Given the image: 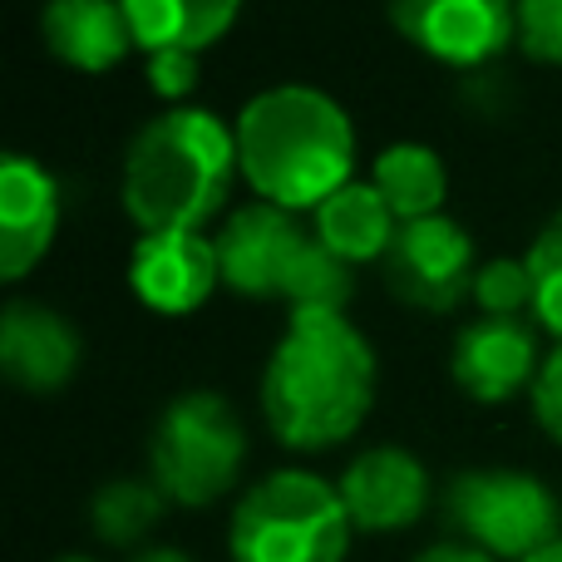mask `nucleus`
Segmentation results:
<instances>
[{"label":"nucleus","mask_w":562,"mask_h":562,"mask_svg":"<svg viewBox=\"0 0 562 562\" xmlns=\"http://www.w3.org/2000/svg\"><path fill=\"white\" fill-rule=\"evenodd\" d=\"M395 227H400V217L390 213V203L380 198V188L375 183H356V178L316 207V237L336 257H346L350 267L356 262H380L385 247L395 243Z\"/></svg>","instance_id":"obj_17"},{"label":"nucleus","mask_w":562,"mask_h":562,"mask_svg":"<svg viewBox=\"0 0 562 562\" xmlns=\"http://www.w3.org/2000/svg\"><path fill=\"white\" fill-rule=\"evenodd\" d=\"M528 562H562V538H558L553 548H543V553H538V558H528Z\"/></svg>","instance_id":"obj_28"},{"label":"nucleus","mask_w":562,"mask_h":562,"mask_svg":"<svg viewBox=\"0 0 562 562\" xmlns=\"http://www.w3.org/2000/svg\"><path fill=\"white\" fill-rule=\"evenodd\" d=\"M395 30L445 65H484L518 35L514 0H390Z\"/></svg>","instance_id":"obj_8"},{"label":"nucleus","mask_w":562,"mask_h":562,"mask_svg":"<svg viewBox=\"0 0 562 562\" xmlns=\"http://www.w3.org/2000/svg\"><path fill=\"white\" fill-rule=\"evenodd\" d=\"M128 562H193V558L183 548H144V553H134Z\"/></svg>","instance_id":"obj_27"},{"label":"nucleus","mask_w":562,"mask_h":562,"mask_svg":"<svg viewBox=\"0 0 562 562\" xmlns=\"http://www.w3.org/2000/svg\"><path fill=\"white\" fill-rule=\"evenodd\" d=\"M375 188L400 223H419L445 203V164L425 144H395L375 158Z\"/></svg>","instance_id":"obj_18"},{"label":"nucleus","mask_w":562,"mask_h":562,"mask_svg":"<svg viewBox=\"0 0 562 562\" xmlns=\"http://www.w3.org/2000/svg\"><path fill=\"white\" fill-rule=\"evenodd\" d=\"M237 168L272 207H321L356 173V128L321 89H267L237 119Z\"/></svg>","instance_id":"obj_2"},{"label":"nucleus","mask_w":562,"mask_h":562,"mask_svg":"<svg viewBox=\"0 0 562 562\" xmlns=\"http://www.w3.org/2000/svg\"><path fill=\"white\" fill-rule=\"evenodd\" d=\"M524 262L533 272V316L562 340V213L543 223Z\"/></svg>","instance_id":"obj_21"},{"label":"nucleus","mask_w":562,"mask_h":562,"mask_svg":"<svg viewBox=\"0 0 562 562\" xmlns=\"http://www.w3.org/2000/svg\"><path fill=\"white\" fill-rule=\"evenodd\" d=\"M445 514L469 548L494 562H528L562 538L558 494L518 469H469L449 484Z\"/></svg>","instance_id":"obj_6"},{"label":"nucleus","mask_w":562,"mask_h":562,"mask_svg":"<svg viewBox=\"0 0 562 562\" xmlns=\"http://www.w3.org/2000/svg\"><path fill=\"white\" fill-rule=\"evenodd\" d=\"M340 504L350 514V528L360 533H400L419 524L429 508V474L409 449H366L356 464H346L336 484Z\"/></svg>","instance_id":"obj_10"},{"label":"nucleus","mask_w":562,"mask_h":562,"mask_svg":"<svg viewBox=\"0 0 562 562\" xmlns=\"http://www.w3.org/2000/svg\"><path fill=\"white\" fill-rule=\"evenodd\" d=\"M247 459L243 419L233 415L223 395H178L158 415L154 439H148V469L154 484L168 494V504L207 508L237 484Z\"/></svg>","instance_id":"obj_5"},{"label":"nucleus","mask_w":562,"mask_h":562,"mask_svg":"<svg viewBox=\"0 0 562 562\" xmlns=\"http://www.w3.org/2000/svg\"><path fill=\"white\" fill-rule=\"evenodd\" d=\"M415 562H494V558L479 553V548H469V543H435V548H425Z\"/></svg>","instance_id":"obj_26"},{"label":"nucleus","mask_w":562,"mask_h":562,"mask_svg":"<svg viewBox=\"0 0 562 562\" xmlns=\"http://www.w3.org/2000/svg\"><path fill=\"white\" fill-rule=\"evenodd\" d=\"M454 380L464 395L498 405L514 400L528 380H538V340L524 321L484 316L459 330L454 346Z\"/></svg>","instance_id":"obj_14"},{"label":"nucleus","mask_w":562,"mask_h":562,"mask_svg":"<svg viewBox=\"0 0 562 562\" xmlns=\"http://www.w3.org/2000/svg\"><path fill=\"white\" fill-rule=\"evenodd\" d=\"M213 243H217V267H223V286L262 301V296H281V286H286L311 233L286 207L252 203L237 217H227V227Z\"/></svg>","instance_id":"obj_9"},{"label":"nucleus","mask_w":562,"mask_h":562,"mask_svg":"<svg viewBox=\"0 0 562 562\" xmlns=\"http://www.w3.org/2000/svg\"><path fill=\"white\" fill-rule=\"evenodd\" d=\"M0 366L20 390L49 395L79 370V330L40 301H10L0 316Z\"/></svg>","instance_id":"obj_13"},{"label":"nucleus","mask_w":562,"mask_h":562,"mask_svg":"<svg viewBox=\"0 0 562 562\" xmlns=\"http://www.w3.org/2000/svg\"><path fill=\"white\" fill-rule=\"evenodd\" d=\"M124 10L134 40L148 55H164V49L203 55L233 30L243 0H124Z\"/></svg>","instance_id":"obj_16"},{"label":"nucleus","mask_w":562,"mask_h":562,"mask_svg":"<svg viewBox=\"0 0 562 562\" xmlns=\"http://www.w3.org/2000/svg\"><path fill=\"white\" fill-rule=\"evenodd\" d=\"M356 291V267L346 257H336L316 233L301 247L296 267H291L281 296L291 301V311H326V316H346V301Z\"/></svg>","instance_id":"obj_20"},{"label":"nucleus","mask_w":562,"mask_h":562,"mask_svg":"<svg viewBox=\"0 0 562 562\" xmlns=\"http://www.w3.org/2000/svg\"><path fill=\"white\" fill-rule=\"evenodd\" d=\"M533 409H538V425L562 445V346L553 356L538 366V380H533Z\"/></svg>","instance_id":"obj_25"},{"label":"nucleus","mask_w":562,"mask_h":562,"mask_svg":"<svg viewBox=\"0 0 562 562\" xmlns=\"http://www.w3.org/2000/svg\"><path fill=\"white\" fill-rule=\"evenodd\" d=\"M237 173V134L207 109H168L124 158V207L144 237L198 233L223 213Z\"/></svg>","instance_id":"obj_3"},{"label":"nucleus","mask_w":562,"mask_h":562,"mask_svg":"<svg viewBox=\"0 0 562 562\" xmlns=\"http://www.w3.org/2000/svg\"><path fill=\"white\" fill-rule=\"evenodd\" d=\"M380 277L409 311H454L464 296H474V243L439 213L400 223L395 243L380 257Z\"/></svg>","instance_id":"obj_7"},{"label":"nucleus","mask_w":562,"mask_h":562,"mask_svg":"<svg viewBox=\"0 0 562 562\" xmlns=\"http://www.w3.org/2000/svg\"><path fill=\"white\" fill-rule=\"evenodd\" d=\"M40 30L45 45L85 75H104L138 45L124 0H49Z\"/></svg>","instance_id":"obj_15"},{"label":"nucleus","mask_w":562,"mask_h":562,"mask_svg":"<svg viewBox=\"0 0 562 562\" xmlns=\"http://www.w3.org/2000/svg\"><path fill=\"white\" fill-rule=\"evenodd\" d=\"M138 301L148 311H164V316H188L198 311L213 286L223 281L217 267V243H207L203 233H154L138 237L134 247V267H128Z\"/></svg>","instance_id":"obj_11"},{"label":"nucleus","mask_w":562,"mask_h":562,"mask_svg":"<svg viewBox=\"0 0 562 562\" xmlns=\"http://www.w3.org/2000/svg\"><path fill=\"white\" fill-rule=\"evenodd\" d=\"M148 85H154L164 99L193 94V85H198V55H183V49L148 55Z\"/></svg>","instance_id":"obj_24"},{"label":"nucleus","mask_w":562,"mask_h":562,"mask_svg":"<svg viewBox=\"0 0 562 562\" xmlns=\"http://www.w3.org/2000/svg\"><path fill=\"white\" fill-rule=\"evenodd\" d=\"M518 45L543 65H562V0H518Z\"/></svg>","instance_id":"obj_23"},{"label":"nucleus","mask_w":562,"mask_h":562,"mask_svg":"<svg viewBox=\"0 0 562 562\" xmlns=\"http://www.w3.org/2000/svg\"><path fill=\"white\" fill-rule=\"evenodd\" d=\"M350 533L356 528L336 484L306 469H281L243 494L227 553L233 562H346Z\"/></svg>","instance_id":"obj_4"},{"label":"nucleus","mask_w":562,"mask_h":562,"mask_svg":"<svg viewBox=\"0 0 562 562\" xmlns=\"http://www.w3.org/2000/svg\"><path fill=\"white\" fill-rule=\"evenodd\" d=\"M375 400V356L346 316L291 311L267 360L262 415L286 449H330L360 429Z\"/></svg>","instance_id":"obj_1"},{"label":"nucleus","mask_w":562,"mask_h":562,"mask_svg":"<svg viewBox=\"0 0 562 562\" xmlns=\"http://www.w3.org/2000/svg\"><path fill=\"white\" fill-rule=\"evenodd\" d=\"M164 508H168V494L154 479H114V484H104L94 494L89 518H94V533L109 548H134L158 528Z\"/></svg>","instance_id":"obj_19"},{"label":"nucleus","mask_w":562,"mask_h":562,"mask_svg":"<svg viewBox=\"0 0 562 562\" xmlns=\"http://www.w3.org/2000/svg\"><path fill=\"white\" fill-rule=\"evenodd\" d=\"M474 301L484 306V316L518 321V311L533 306V272H528V262H508V257H498V262L479 267Z\"/></svg>","instance_id":"obj_22"},{"label":"nucleus","mask_w":562,"mask_h":562,"mask_svg":"<svg viewBox=\"0 0 562 562\" xmlns=\"http://www.w3.org/2000/svg\"><path fill=\"white\" fill-rule=\"evenodd\" d=\"M59 562H94V558H59Z\"/></svg>","instance_id":"obj_29"},{"label":"nucleus","mask_w":562,"mask_h":562,"mask_svg":"<svg viewBox=\"0 0 562 562\" xmlns=\"http://www.w3.org/2000/svg\"><path fill=\"white\" fill-rule=\"evenodd\" d=\"M59 227V188L35 158L5 154L0 164V277H25L49 252Z\"/></svg>","instance_id":"obj_12"}]
</instances>
